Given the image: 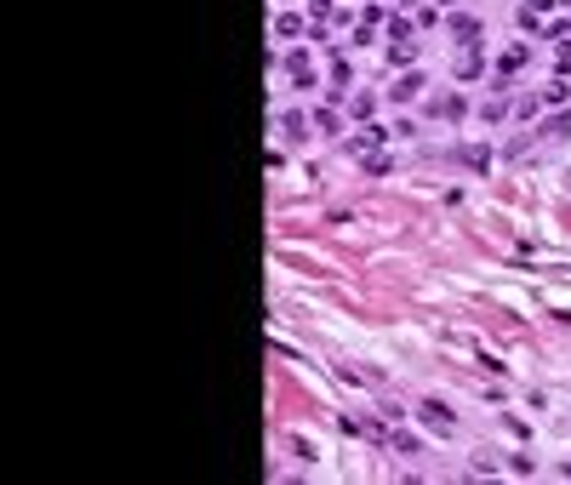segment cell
Returning a JSON list of instances; mask_svg holds the SVG:
<instances>
[{
    "instance_id": "6da1fadb",
    "label": "cell",
    "mask_w": 571,
    "mask_h": 485,
    "mask_svg": "<svg viewBox=\"0 0 571 485\" xmlns=\"http://www.w3.org/2000/svg\"><path fill=\"white\" fill-rule=\"evenodd\" d=\"M417 92H423V74H406V80H400V86H394V92H388V98H394V103H406V98H417Z\"/></svg>"
},
{
    "instance_id": "7a4b0ae2",
    "label": "cell",
    "mask_w": 571,
    "mask_h": 485,
    "mask_svg": "<svg viewBox=\"0 0 571 485\" xmlns=\"http://www.w3.org/2000/svg\"><path fill=\"white\" fill-rule=\"evenodd\" d=\"M275 34H280V40H291V34H303V18H291V12H286V18H275Z\"/></svg>"
},
{
    "instance_id": "3957f363",
    "label": "cell",
    "mask_w": 571,
    "mask_h": 485,
    "mask_svg": "<svg viewBox=\"0 0 571 485\" xmlns=\"http://www.w3.org/2000/svg\"><path fill=\"white\" fill-rule=\"evenodd\" d=\"M423 423H428V428H452V417H446L440 406H423Z\"/></svg>"
}]
</instances>
